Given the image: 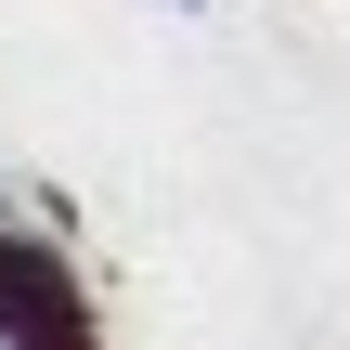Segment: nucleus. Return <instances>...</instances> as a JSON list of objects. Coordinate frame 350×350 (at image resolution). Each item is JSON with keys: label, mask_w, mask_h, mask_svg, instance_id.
Listing matches in <instances>:
<instances>
[{"label": "nucleus", "mask_w": 350, "mask_h": 350, "mask_svg": "<svg viewBox=\"0 0 350 350\" xmlns=\"http://www.w3.org/2000/svg\"><path fill=\"white\" fill-rule=\"evenodd\" d=\"M0 350H91V299H78V273H65L26 221H0Z\"/></svg>", "instance_id": "nucleus-1"}]
</instances>
